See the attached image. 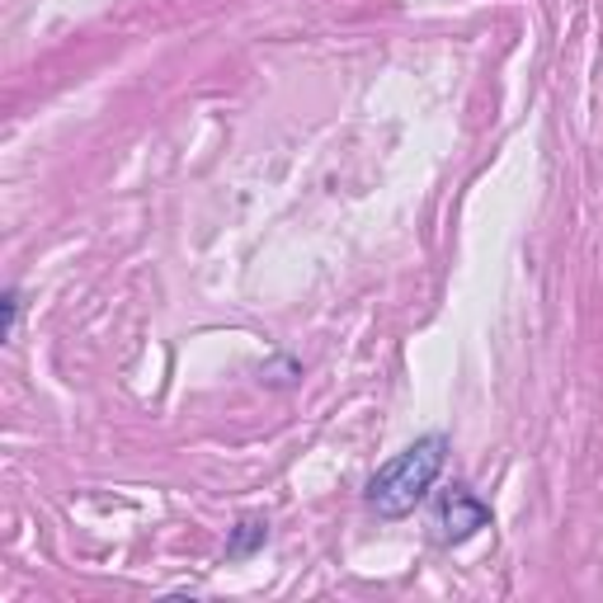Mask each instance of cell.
<instances>
[{
	"label": "cell",
	"mask_w": 603,
	"mask_h": 603,
	"mask_svg": "<svg viewBox=\"0 0 603 603\" xmlns=\"http://www.w3.org/2000/svg\"><path fill=\"white\" fill-rule=\"evenodd\" d=\"M443 457H448V439L443 434H430L420 443H410L401 457H391V463L373 476L368 486V504L383 519H401L410 514L416 504L424 500V490L434 486V476L443 471Z\"/></svg>",
	"instance_id": "6da1fadb"
},
{
	"label": "cell",
	"mask_w": 603,
	"mask_h": 603,
	"mask_svg": "<svg viewBox=\"0 0 603 603\" xmlns=\"http://www.w3.org/2000/svg\"><path fill=\"white\" fill-rule=\"evenodd\" d=\"M486 523H490V510L481 500H471L467 490H453V496L443 500V510H439L443 543H463V537H471L476 528H486Z\"/></svg>",
	"instance_id": "7a4b0ae2"
}]
</instances>
